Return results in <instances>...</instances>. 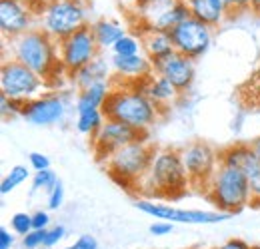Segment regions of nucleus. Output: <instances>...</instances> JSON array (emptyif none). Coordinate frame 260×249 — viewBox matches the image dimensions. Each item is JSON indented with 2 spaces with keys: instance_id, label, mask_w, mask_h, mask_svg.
<instances>
[{
  "instance_id": "obj_1",
  "label": "nucleus",
  "mask_w": 260,
  "mask_h": 249,
  "mask_svg": "<svg viewBox=\"0 0 260 249\" xmlns=\"http://www.w3.org/2000/svg\"><path fill=\"white\" fill-rule=\"evenodd\" d=\"M102 112L106 120H116L142 132H148L162 114V110L134 84H124V82L120 84L114 80H112V90L102 106Z\"/></svg>"
},
{
  "instance_id": "obj_2",
  "label": "nucleus",
  "mask_w": 260,
  "mask_h": 249,
  "mask_svg": "<svg viewBox=\"0 0 260 249\" xmlns=\"http://www.w3.org/2000/svg\"><path fill=\"white\" fill-rule=\"evenodd\" d=\"M190 187V180L182 161L180 150L162 148L156 150L148 174L138 184V191L146 195V199H168L180 197Z\"/></svg>"
},
{
  "instance_id": "obj_3",
  "label": "nucleus",
  "mask_w": 260,
  "mask_h": 249,
  "mask_svg": "<svg viewBox=\"0 0 260 249\" xmlns=\"http://www.w3.org/2000/svg\"><path fill=\"white\" fill-rule=\"evenodd\" d=\"M6 44L10 46V60L24 64L46 82L58 70L66 72L60 62L58 42L40 28H32L16 38H10L6 40Z\"/></svg>"
},
{
  "instance_id": "obj_4",
  "label": "nucleus",
  "mask_w": 260,
  "mask_h": 249,
  "mask_svg": "<svg viewBox=\"0 0 260 249\" xmlns=\"http://www.w3.org/2000/svg\"><path fill=\"white\" fill-rule=\"evenodd\" d=\"M154 154H156V148L148 138H144L114 152L102 165L118 186H122L124 189H132V187H138L142 178L148 174Z\"/></svg>"
},
{
  "instance_id": "obj_5",
  "label": "nucleus",
  "mask_w": 260,
  "mask_h": 249,
  "mask_svg": "<svg viewBox=\"0 0 260 249\" xmlns=\"http://www.w3.org/2000/svg\"><path fill=\"white\" fill-rule=\"evenodd\" d=\"M208 199L216 205V212H224L228 216L242 212L246 205L252 203V191L248 178L236 170L220 163L214 172L212 180L206 186Z\"/></svg>"
},
{
  "instance_id": "obj_6",
  "label": "nucleus",
  "mask_w": 260,
  "mask_h": 249,
  "mask_svg": "<svg viewBox=\"0 0 260 249\" xmlns=\"http://www.w3.org/2000/svg\"><path fill=\"white\" fill-rule=\"evenodd\" d=\"M36 20V28L60 42L76 30L88 26V10L82 0H46Z\"/></svg>"
},
{
  "instance_id": "obj_7",
  "label": "nucleus",
  "mask_w": 260,
  "mask_h": 249,
  "mask_svg": "<svg viewBox=\"0 0 260 249\" xmlns=\"http://www.w3.org/2000/svg\"><path fill=\"white\" fill-rule=\"evenodd\" d=\"M46 86V80L16 60H4L0 68V90L4 96L20 102H28Z\"/></svg>"
},
{
  "instance_id": "obj_8",
  "label": "nucleus",
  "mask_w": 260,
  "mask_h": 249,
  "mask_svg": "<svg viewBox=\"0 0 260 249\" xmlns=\"http://www.w3.org/2000/svg\"><path fill=\"white\" fill-rule=\"evenodd\" d=\"M136 210H140L146 216H152L154 219H162L170 223H186V225H212L228 219L230 216L224 212H206V210H180L172 208L168 203H158L154 199L140 197L136 199Z\"/></svg>"
},
{
  "instance_id": "obj_9",
  "label": "nucleus",
  "mask_w": 260,
  "mask_h": 249,
  "mask_svg": "<svg viewBox=\"0 0 260 249\" xmlns=\"http://www.w3.org/2000/svg\"><path fill=\"white\" fill-rule=\"evenodd\" d=\"M180 154H182V161H184L190 186H196L198 189L206 191L208 182L212 180L214 172L220 165V152H216L210 144L198 140V142L184 146Z\"/></svg>"
},
{
  "instance_id": "obj_10",
  "label": "nucleus",
  "mask_w": 260,
  "mask_h": 249,
  "mask_svg": "<svg viewBox=\"0 0 260 249\" xmlns=\"http://www.w3.org/2000/svg\"><path fill=\"white\" fill-rule=\"evenodd\" d=\"M58 52H60V62L66 74H74L86 64H90L96 56H100V48L96 44V38L92 34L90 24L70 34L68 38L58 42Z\"/></svg>"
},
{
  "instance_id": "obj_11",
  "label": "nucleus",
  "mask_w": 260,
  "mask_h": 249,
  "mask_svg": "<svg viewBox=\"0 0 260 249\" xmlns=\"http://www.w3.org/2000/svg\"><path fill=\"white\" fill-rule=\"evenodd\" d=\"M144 138H148V132L136 130L132 126L116 122V120H106L104 126L100 128V132L90 142H92V150H94L96 159L100 163H104L114 152L122 150L124 146H128L132 142L144 140Z\"/></svg>"
},
{
  "instance_id": "obj_12",
  "label": "nucleus",
  "mask_w": 260,
  "mask_h": 249,
  "mask_svg": "<svg viewBox=\"0 0 260 249\" xmlns=\"http://www.w3.org/2000/svg\"><path fill=\"white\" fill-rule=\"evenodd\" d=\"M170 38L178 54H184L186 58L196 60L202 54H206V50L212 44V26L188 16L170 32Z\"/></svg>"
},
{
  "instance_id": "obj_13",
  "label": "nucleus",
  "mask_w": 260,
  "mask_h": 249,
  "mask_svg": "<svg viewBox=\"0 0 260 249\" xmlns=\"http://www.w3.org/2000/svg\"><path fill=\"white\" fill-rule=\"evenodd\" d=\"M36 14L24 0H0V32L4 40L36 28Z\"/></svg>"
},
{
  "instance_id": "obj_14",
  "label": "nucleus",
  "mask_w": 260,
  "mask_h": 249,
  "mask_svg": "<svg viewBox=\"0 0 260 249\" xmlns=\"http://www.w3.org/2000/svg\"><path fill=\"white\" fill-rule=\"evenodd\" d=\"M66 114V100L60 94H42L28 100L22 108V118L32 126L58 124Z\"/></svg>"
},
{
  "instance_id": "obj_15",
  "label": "nucleus",
  "mask_w": 260,
  "mask_h": 249,
  "mask_svg": "<svg viewBox=\"0 0 260 249\" xmlns=\"http://www.w3.org/2000/svg\"><path fill=\"white\" fill-rule=\"evenodd\" d=\"M154 64V72L158 76L166 78L176 90L178 94H184L188 92L194 84V78H196V66L194 60L186 58L184 54H178L176 50L168 56H164L160 60H156Z\"/></svg>"
},
{
  "instance_id": "obj_16",
  "label": "nucleus",
  "mask_w": 260,
  "mask_h": 249,
  "mask_svg": "<svg viewBox=\"0 0 260 249\" xmlns=\"http://www.w3.org/2000/svg\"><path fill=\"white\" fill-rule=\"evenodd\" d=\"M220 163L240 170L248 178V182L256 180L260 176V161L252 150V144L238 142V144H232V146L224 148L220 152Z\"/></svg>"
},
{
  "instance_id": "obj_17",
  "label": "nucleus",
  "mask_w": 260,
  "mask_h": 249,
  "mask_svg": "<svg viewBox=\"0 0 260 249\" xmlns=\"http://www.w3.org/2000/svg\"><path fill=\"white\" fill-rule=\"evenodd\" d=\"M110 66L118 78H122L124 84H138L140 80L154 74V64L146 54L136 56H114L110 58Z\"/></svg>"
},
{
  "instance_id": "obj_18",
  "label": "nucleus",
  "mask_w": 260,
  "mask_h": 249,
  "mask_svg": "<svg viewBox=\"0 0 260 249\" xmlns=\"http://www.w3.org/2000/svg\"><path fill=\"white\" fill-rule=\"evenodd\" d=\"M140 92L144 94V96H148L160 110H164V108H168L180 94H178V90L166 80V78H162V76H158L156 72L154 74H150L148 78H144V80H140L138 84H134Z\"/></svg>"
},
{
  "instance_id": "obj_19",
  "label": "nucleus",
  "mask_w": 260,
  "mask_h": 249,
  "mask_svg": "<svg viewBox=\"0 0 260 249\" xmlns=\"http://www.w3.org/2000/svg\"><path fill=\"white\" fill-rule=\"evenodd\" d=\"M110 68L106 60H102V56H96L90 64H86L84 68H80L78 72L70 74V80L72 84L76 86V90H86L88 86L98 84V82H106L110 80Z\"/></svg>"
},
{
  "instance_id": "obj_20",
  "label": "nucleus",
  "mask_w": 260,
  "mask_h": 249,
  "mask_svg": "<svg viewBox=\"0 0 260 249\" xmlns=\"http://www.w3.org/2000/svg\"><path fill=\"white\" fill-rule=\"evenodd\" d=\"M142 38V48H144V54L156 62L164 56L172 54L174 52V44H172V38H170V32H160V30H150V28H140Z\"/></svg>"
},
{
  "instance_id": "obj_21",
  "label": "nucleus",
  "mask_w": 260,
  "mask_h": 249,
  "mask_svg": "<svg viewBox=\"0 0 260 249\" xmlns=\"http://www.w3.org/2000/svg\"><path fill=\"white\" fill-rule=\"evenodd\" d=\"M112 90V80H106V82H98L88 86L86 90H80L76 100H74V108H76V114L78 112H86V110H102L108 94Z\"/></svg>"
},
{
  "instance_id": "obj_22",
  "label": "nucleus",
  "mask_w": 260,
  "mask_h": 249,
  "mask_svg": "<svg viewBox=\"0 0 260 249\" xmlns=\"http://www.w3.org/2000/svg\"><path fill=\"white\" fill-rule=\"evenodd\" d=\"M90 28H92V34L96 38L100 50H112V46L126 34V28L120 22L110 20V18H100L90 24Z\"/></svg>"
},
{
  "instance_id": "obj_23",
  "label": "nucleus",
  "mask_w": 260,
  "mask_h": 249,
  "mask_svg": "<svg viewBox=\"0 0 260 249\" xmlns=\"http://www.w3.org/2000/svg\"><path fill=\"white\" fill-rule=\"evenodd\" d=\"M188 10H190V16L208 24V26H218L222 20H224V12L212 2V0H184Z\"/></svg>"
},
{
  "instance_id": "obj_24",
  "label": "nucleus",
  "mask_w": 260,
  "mask_h": 249,
  "mask_svg": "<svg viewBox=\"0 0 260 249\" xmlns=\"http://www.w3.org/2000/svg\"><path fill=\"white\" fill-rule=\"evenodd\" d=\"M106 122V116L102 110H86V112H78L76 118V130L84 136H90V140L100 132V128Z\"/></svg>"
},
{
  "instance_id": "obj_25",
  "label": "nucleus",
  "mask_w": 260,
  "mask_h": 249,
  "mask_svg": "<svg viewBox=\"0 0 260 249\" xmlns=\"http://www.w3.org/2000/svg\"><path fill=\"white\" fill-rule=\"evenodd\" d=\"M28 178H30V172H28L26 165H14V168H10V172L4 176V180L0 184V193L6 195L10 191H14L18 186H22Z\"/></svg>"
},
{
  "instance_id": "obj_26",
  "label": "nucleus",
  "mask_w": 260,
  "mask_h": 249,
  "mask_svg": "<svg viewBox=\"0 0 260 249\" xmlns=\"http://www.w3.org/2000/svg\"><path fill=\"white\" fill-rule=\"evenodd\" d=\"M142 38L134 36V34H124L114 46H112V54L114 56H136L142 54Z\"/></svg>"
},
{
  "instance_id": "obj_27",
  "label": "nucleus",
  "mask_w": 260,
  "mask_h": 249,
  "mask_svg": "<svg viewBox=\"0 0 260 249\" xmlns=\"http://www.w3.org/2000/svg\"><path fill=\"white\" fill-rule=\"evenodd\" d=\"M58 184V178L52 170H42L34 172L32 176V191H50L52 187Z\"/></svg>"
},
{
  "instance_id": "obj_28",
  "label": "nucleus",
  "mask_w": 260,
  "mask_h": 249,
  "mask_svg": "<svg viewBox=\"0 0 260 249\" xmlns=\"http://www.w3.org/2000/svg\"><path fill=\"white\" fill-rule=\"evenodd\" d=\"M32 214H26V212H18L10 218V231H14L16 235H28L32 231Z\"/></svg>"
},
{
  "instance_id": "obj_29",
  "label": "nucleus",
  "mask_w": 260,
  "mask_h": 249,
  "mask_svg": "<svg viewBox=\"0 0 260 249\" xmlns=\"http://www.w3.org/2000/svg\"><path fill=\"white\" fill-rule=\"evenodd\" d=\"M26 102L20 100H12L4 94H0V112L4 118H12V116H22V108Z\"/></svg>"
},
{
  "instance_id": "obj_30",
  "label": "nucleus",
  "mask_w": 260,
  "mask_h": 249,
  "mask_svg": "<svg viewBox=\"0 0 260 249\" xmlns=\"http://www.w3.org/2000/svg\"><path fill=\"white\" fill-rule=\"evenodd\" d=\"M46 235H48V229H32L28 235H24L20 239L22 247L24 249H38V247H44L46 243Z\"/></svg>"
},
{
  "instance_id": "obj_31",
  "label": "nucleus",
  "mask_w": 260,
  "mask_h": 249,
  "mask_svg": "<svg viewBox=\"0 0 260 249\" xmlns=\"http://www.w3.org/2000/svg\"><path fill=\"white\" fill-rule=\"evenodd\" d=\"M62 203H64V187L58 180V184L48 191V210H58L62 208Z\"/></svg>"
},
{
  "instance_id": "obj_32",
  "label": "nucleus",
  "mask_w": 260,
  "mask_h": 249,
  "mask_svg": "<svg viewBox=\"0 0 260 249\" xmlns=\"http://www.w3.org/2000/svg\"><path fill=\"white\" fill-rule=\"evenodd\" d=\"M66 235V229L62 225H54V227H48V235H46V243H44V247H54V245H58L62 239H64Z\"/></svg>"
},
{
  "instance_id": "obj_33",
  "label": "nucleus",
  "mask_w": 260,
  "mask_h": 249,
  "mask_svg": "<svg viewBox=\"0 0 260 249\" xmlns=\"http://www.w3.org/2000/svg\"><path fill=\"white\" fill-rule=\"evenodd\" d=\"M62 249H98V241L94 235H90V233H84V235H80L74 243H70V245H66Z\"/></svg>"
},
{
  "instance_id": "obj_34",
  "label": "nucleus",
  "mask_w": 260,
  "mask_h": 249,
  "mask_svg": "<svg viewBox=\"0 0 260 249\" xmlns=\"http://www.w3.org/2000/svg\"><path fill=\"white\" fill-rule=\"evenodd\" d=\"M28 163H30V168H32L34 172L50 170V159L44 156V154H40V152H32V154L28 156Z\"/></svg>"
},
{
  "instance_id": "obj_35",
  "label": "nucleus",
  "mask_w": 260,
  "mask_h": 249,
  "mask_svg": "<svg viewBox=\"0 0 260 249\" xmlns=\"http://www.w3.org/2000/svg\"><path fill=\"white\" fill-rule=\"evenodd\" d=\"M150 233L152 235H156V237H162V235H170L172 233V229H174V225L170 223V221H162V219H158V221H154V223H150Z\"/></svg>"
},
{
  "instance_id": "obj_36",
  "label": "nucleus",
  "mask_w": 260,
  "mask_h": 249,
  "mask_svg": "<svg viewBox=\"0 0 260 249\" xmlns=\"http://www.w3.org/2000/svg\"><path fill=\"white\" fill-rule=\"evenodd\" d=\"M48 225H50V216H48V212L38 210L36 214H32V227L34 229H48Z\"/></svg>"
},
{
  "instance_id": "obj_37",
  "label": "nucleus",
  "mask_w": 260,
  "mask_h": 249,
  "mask_svg": "<svg viewBox=\"0 0 260 249\" xmlns=\"http://www.w3.org/2000/svg\"><path fill=\"white\" fill-rule=\"evenodd\" d=\"M14 241H16L14 231H8L6 227H2L0 229V249H12L14 247Z\"/></svg>"
},
{
  "instance_id": "obj_38",
  "label": "nucleus",
  "mask_w": 260,
  "mask_h": 249,
  "mask_svg": "<svg viewBox=\"0 0 260 249\" xmlns=\"http://www.w3.org/2000/svg\"><path fill=\"white\" fill-rule=\"evenodd\" d=\"M214 249H252V247H250V243H246V241L240 239V237H230L222 245H218V247H214Z\"/></svg>"
},
{
  "instance_id": "obj_39",
  "label": "nucleus",
  "mask_w": 260,
  "mask_h": 249,
  "mask_svg": "<svg viewBox=\"0 0 260 249\" xmlns=\"http://www.w3.org/2000/svg\"><path fill=\"white\" fill-rule=\"evenodd\" d=\"M226 4H228V12L250 8V0H226Z\"/></svg>"
},
{
  "instance_id": "obj_40",
  "label": "nucleus",
  "mask_w": 260,
  "mask_h": 249,
  "mask_svg": "<svg viewBox=\"0 0 260 249\" xmlns=\"http://www.w3.org/2000/svg\"><path fill=\"white\" fill-rule=\"evenodd\" d=\"M24 2L30 4V8H32L34 14H36V18H38V14H40V10H42V6H44L46 0H24Z\"/></svg>"
},
{
  "instance_id": "obj_41",
  "label": "nucleus",
  "mask_w": 260,
  "mask_h": 249,
  "mask_svg": "<svg viewBox=\"0 0 260 249\" xmlns=\"http://www.w3.org/2000/svg\"><path fill=\"white\" fill-rule=\"evenodd\" d=\"M120 2H126V0H120ZM148 2H150V0H130V8L136 10V8H140V6L148 4Z\"/></svg>"
},
{
  "instance_id": "obj_42",
  "label": "nucleus",
  "mask_w": 260,
  "mask_h": 249,
  "mask_svg": "<svg viewBox=\"0 0 260 249\" xmlns=\"http://www.w3.org/2000/svg\"><path fill=\"white\" fill-rule=\"evenodd\" d=\"M212 2H214V4H216V6H218V8H220V10H222V12H224V14H230V12H228V4H226V0H212Z\"/></svg>"
},
{
  "instance_id": "obj_43",
  "label": "nucleus",
  "mask_w": 260,
  "mask_h": 249,
  "mask_svg": "<svg viewBox=\"0 0 260 249\" xmlns=\"http://www.w3.org/2000/svg\"><path fill=\"white\" fill-rule=\"evenodd\" d=\"M252 150H254V154H256V157H258V161H260V136L252 142Z\"/></svg>"
},
{
  "instance_id": "obj_44",
  "label": "nucleus",
  "mask_w": 260,
  "mask_h": 249,
  "mask_svg": "<svg viewBox=\"0 0 260 249\" xmlns=\"http://www.w3.org/2000/svg\"><path fill=\"white\" fill-rule=\"evenodd\" d=\"M258 78H260V66H258Z\"/></svg>"
},
{
  "instance_id": "obj_45",
  "label": "nucleus",
  "mask_w": 260,
  "mask_h": 249,
  "mask_svg": "<svg viewBox=\"0 0 260 249\" xmlns=\"http://www.w3.org/2000/svg\"><path fill=\"white\" fill-rule=\"evenodd\" d=\"M38 249H50V247H38Z\"/></svg>"
},
{
  "instance_id": "obj_46",
  "label": "nucleus",
  "mask_w": 260,
  "mask_h": 249,
  "mask_svg": "<svg viewBox=\"0 0 260 249\" xmlns=\"http://www.w3.org/2000/svg\"><path fill=\"white\" fill-rule=\"evenodd\" d=\"M252 249H260V247H252Z\"/></svg>"
}]
</instances>
